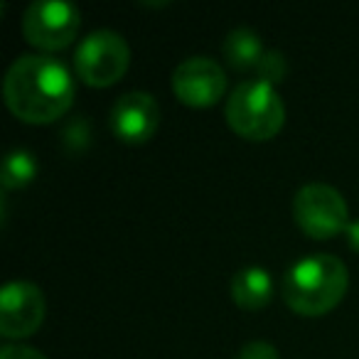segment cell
Listing matches in <instances>:
<instances>
[{
    "instance_id": "obj_11",
    "label": "cell",
    "mask_w": 359,
    "mask_h": 359,
    "mask_svg": "<svg viewBox=\"0 0 359 359\" xmlns=\"http://www.w3.org/2000/svg\"><path fill=\"white\" fill-rule=\"evenodd\" d=\"M266 55L261 35L246 25L231 27L224 37V57L234 69H256Z\"/></svg>"
},
{
    "instance_id": "obj_8",
    "label": "cell",
    "mask_w": 359,
    "mask_h": 359,
    "mask_svg": "<svg viewBox=\"0 0 359 359\" xmlns=\"http://www.w3.org/2000/svg\"><path fill=\"white\" fill-rule=\"evenodd\" d=\"M172 91L187 106H212L226 91V72L207 55H192L172 69Z\"/></svg>"
},
{
    "instance_id": "obj_2",
    "label": "cell",
    "mask_w": 359,
    "mask_h": 359,
    "mask_svg": "<svg viewBox=\"0 0 359 359\" xmlns=\"http://www.w3.org/2000/svg\"><path fill=\"white\" fill-rule=\"evenodd\" d=\"M349 273L342 259L332 254H308L283 276V300L300 315L318 318L342 300Z\"/></svg>"
},
{
    "instance_id": "obj_3",
    "label": "cell",
    "mask_w": 359,
    "mask_h": 359,
    "mask_svg": "<svg viewBox=\"0 0 359 359\" xmlns=\"http://www.w3.org/2000/svg\"><path fill=\"white\" fill-rule=\"evenodd\" d=\"M231 130L249 140H269L283 128L285 106L273 84L264 79H244L229 91L224 106Z\"/></svg>"
},
{
    "instance_id": "obj_15",
    "label": "cell",
    "mask_w": 359,
    "mask_h": 359,
    "mask_svg": "<svg viewBox=\"0 0 359 359\" xmlns=\"http://www.w3.org/2000/svg\"><path fill=\"white\" fill-rule=\"evenodd\" d=\"M0 359H47L40 349L30 344H3L0 347Z\"/></svg>"
},
{
    "instance_id": "obj_10",
    "label": "cell",
    "mask_w": 359,
    "mask_h": 359,
    "mask_svg": "<svg viewBox=\"0 0 359 359\" xmlns=\"http://www.w3.org/2000/svg\"><path fill=\"white\" fill-rule=\"evenodd\" d=\"M231 298L244 310H259L273 295V278L264 266H246L231 276Z\"/></svg>"
},
{
    "instance_id": "obj_13",
    "label": "cell",
    "mask_w": 359,
    "mask_h": 359,
    "mask_svg": "<svg viewBox=\"0 0 359 359\" xmlns=\"http://www.w3.org/2000/svg\"><path fill=\"white\" fill-rule=\"evenodd\" d=\"M256 72H259V79H264V81H269V84L276 86L285 76V72H288V62H285L283 52L266 50V55L261 57Z\"/></svg>"
},
{
    "instance_id": "obj_7",
    "label": "cell",
    "mask_w": 359,
    "mask_h": 359,
    "mask_svg": "<svg viewBox=\"0 0 359 359\" xmlns=\"http://www.w3.org/2000/svg\"><path fill=\"white\" fill-rule=\"evenodd\" d=\"M45 293L32 280H8L0 290V334L20 339L32 334L45 320Z\"/></svg>"
},
{
    "instance_id": "obj_9",
    "label": "cell",
    "mask_w": 359,
    "mask_h": 359,
    "mask_svg": "<svg viewBox=\"0 0 359 359\" xmlns=\"http://www.w3.org/2000/svg\"><path fill=\"white\" fill-rule=\"evenodd\" d=\"M111 130L126 143H145L160 126V104L150 91L133 89L114 101L109 114Z\"/></svg>"
},
{
    "instance_id": "obj_1",
    "label": "cell",
    "mask_w": 359,
    "mask_h": 359,
    "mask_svg": "<svg viewBox=\"0 0 359 359\" xmlns=\"http://www.w3.org/2000/svg\"><path fill=\"white\" fill-rule=\"evenodd\" d=\"M3 96L13 114L27 123H52L74 104V79L62 60L27 52L13 60L3 81Z\"/></svg>"
},
{
    "instance_id": "obj_12",
    "label": "cell",
    "mask_w": 359,
    "mask_h": 359,
    "mask_svg": "<svg viewBox=\"0 0 359 359\" xmlns=\"http://www.w3.org/2000/svg\"><path fill=\"white\" fill-rule=\"evenodd\" d=\"M37 158L27 148H13L3 160V172H0V185L3 190H15L32 182L37 175Z\"/></svg>"
},
{
    "instance_id": "obj_14",
    "label": "cell",
    "mask_w": 359,
    "mask_h": 359,
    "mask_svg": "<svg viewBox=\"0 0 359 359\" xmlns=\"http://www.w3.org/2000/svg\"><path fill=\"white\" fill-rule=\"evenodd\" d=\"M236 359H280L276 344L266 342V339H251L239 349Z\"/></svg>"
},
{
    "instance_id": "obj_4",
    "label": "cell",
    "mask_w": 359,
    "mask_h": 359,
    "mask_svg": "<svg viewBox=\"0 0 359 359\" xmlns=\"http://www.w3.org/2000/svg\"><path fill=\"white\" fill-rule=\"evenodd\" d=\"M130 65V47L121 32L99 27L89 32L74 50V69L91 86H109L126 74Z\"/></svg>"
},
{
    "instance_id": "obj_6",
    "label": "cell",
    "mask_w": 359,
    "mask_h": 359,
    "mask_svg": "<svg viewBox=\"0 0 359 359\" xmlns=\"http://www.w3.org/2000/svg\"><path fill=\"white\" fill-rule=\"evenodd\" d=\"M81 11L69 0H32L22 13V35L40 50H62L76 37Z\"/></svg>"
},
{
    "instance_id": "obj_5",
    "label": "cell",
    "mask_w": 359,
    "mask_h": 359,
    "mask_svg": "<svg viewBox=\"0 0 359 359\" xmlns=\"http://www.w3.org/2000/svg\"><path fill=\"white\" fill-rule=\"evenodd\" d=\"M293 219L313 239H330L352 222L342 192L327 182H305L295 192Z\"/></svg>"
},
{
    "instance_id": "obj_16",
    "label": "cell",
    "mask_w": 359,
    "mask_h": 359,
    "mask_svg": "<svg viewBox=\"0 0 359 359\" xmlns=\"http://www.w3.org/2000/svg\"><path fill=\"white\" fill-rule=\"evenodd\" d=\"M344 234H347V244L349 249H354L359 254V219H352L347 224V229H344Z\"/></svg>"
}]
</instances>
